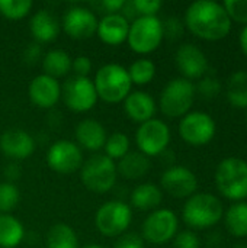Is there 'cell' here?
<instances>
[{
	"instance_id": "obj_1",
	"label": "cell",
	"mask_w": 247,
	"mask_h": 248,
	"mask_svg": "<svg viewBox=\"0 0 247 248\" xmlns=\"http://www.w3.org/2000/svg\"><path fill=\"white\" fill-rule=\"evenodd\" d=\"M183 23L195 36L205 41L224 39L233 26L223 3L213 0H197L191 3L185 12Z\"/></svg>"
},
{
	"instance_id": "obj_2",
	"label": "cell",
	"mask_w": 247,
	"mask_h": 248,
	"mask_svg": "<svg viewBox=\"0 0 247 248\" xmlns=\"http://www.w3.org/2000/svg\"><path fill=\"white\" fill-rule=\"evenodd\" d=\"M224 215L223 202L213 193L201 192L186 199L182 217L194 230H208L217 225Z\"/></svg>"
},
{
	"instance_id": "obj_3",
	"label": "cell",
	"mask_w": 247,
	"mask_h": 248,
	"mask_svg": "<svg viewBox=\"0 0 247 248\" xmlns=\"http://www.w3.org/2000/svg\"><path fill=\"white\" fill-rule=\"evenodd\" d=\"M215 186L224 198L233 202L247 199V161L240 157L223 158L215 170Z\"/></svg>"
},
{
	"instance_id": "obj_4",
	"label": "cell",
	"mask_w": 247,
	"mask_h": 248,
	"mask_svg": "<svg viewBox=\"0 0 247 248\" xmlns=\"http://www.w3.org/2000/svg\"><path fill=\"white\" fill-rule=\"evenodd\" d=\"M95 89L98 97L108 103L124 102V99L131 93L132 81L130 78L128 70L121 64H105L95 76Z\"/></svg>"
},
{
	"instance_id": "obj_5",
	"label": "cell",
	"mask_w": 247,
	"mask_h": 248,
	"mask_svg": "<svg viewBox=\"0 0 247 248\" xmlns=\"http://www.w3.org/2000/svg\"><path fill=\"white\" fill-rule=\"evenodd\" d=\"M195 84L183 77L170 80L160 93L159 106L165 116L175 119L189 113L195 100Z\"/></svg>"
},
{
	"instance_id": "obj_6",
	"label": "cell",
	"mask_w": 247,
	"mask_h": 248,
	"mask_svg": "<svg viewBox=\"0 0 247 248\" xmlns=\"http://www.w3.org/2000/svg\"><path fill=\"white\" fill-rule=\"evenodd\" d=\"M116 163L105 154H96L86 160L80 167V180L86 189L95 193L109 192L116 182Z\"/></svg>"
},
{
	"instance_id": "obj_7",
	"label": "cell",
	"mask_w": 247,
	"mask_h": 248,
	"mask_svg": "<svg viewBox=\"0 0 247 248\" xmlns=\"http://www.w3.org/2000/svg\"><path fill=\"white\" fill-rule=\"evenodd\" d=\"M163 39V25L157 16H140L130 23L127 42L137 54H150L156 51Z\"/></svg>"
},
{
	"instance_id": "obj_8",
	"label": "cell",
	"mask_w": 247,
	"mask_h": 248,
	"mask_svg": "<svg viewBox=\"0 0 247 248\" xmlns=\"http://www.w3.org/2000/svg\"><path fill=\"white\" fill-rule=\"evenodd\" d=\"M131 219L132 211L130 205L121 201H109L98 209L95 225L105 237H119L128 230Z\"/></svg>"
},
{
	"instance_id": "obj_9",
	"label": "cell",
	"mask_w": 247,
	"mask_h": 248,
	"mask_svg": "<svg viewBox=\"0 0 247 248\" xmlns=\"http://www.w3.org/2000/svg\"><path fill=\"white\" fill-rule=\"evenodd\" d=\"M217 132V125L214 118L201 110H194L181 118L179 135L181 138L194 147L207 145L213 141Z\"/></svg>"
},
{
	"instance_id": "obj_10",
	"label": "cell",
	"mask_w": 247,
	"mask_h": 248,
	"mask_svg": "<svg viewBox=\"0 0 247 248\" xmlns=\"http://www.w3.org/2000/svg\"><path fill=\"white\" fill-rule=\"evenodd\" d=\"M170 129L162 119H150L140 124L135 132V142L138 151L147 157H156L165 153L170 144Z\"/></svg>"
},
{
	"instance_id": "obj_11",
	"label": "cell",
	"mask_w": 247,
	"mask_h": 248,
	"mask_svg": "<svg viewBox=\"0 0 247 248\" xmlns=\"http://www.w3.org/2000/svg\"><path fill=\"white\" fill-rule=\"evenodd\" d=\"M179 228V219L170 209H154L143 222V240L160 246L175 238Z\"/></svg>"
},
{
	"instance_id": "obj_12",
	"label": "cell",
	"mask_w": 247,
	"mask_h": 248,
	"mask_svg": "<svg viewBox=\"0 0 247 248\" xmlns=\"http://www.w3.org/2000/svg\"><path fill=\"white\" fill-rule=\"evenodd\" d=\"M61 96L66 106L79 113L93 109L99 99L93 81L89 77L79 76H73L64 83Z\"/></svg>"
},
{
	"instance_id": "obj_13",
	"label": "cell",
	"mask_w": 247,
	"mask_h": 248,
	"mask_svg": "<svg viewBox=\"0 0 247 248\" xmlns=\"http://www.w3.org/2000/svg\"><path fill=\"white\" fill-rule=\"evenodd\" d=\"M47 164L51 170L60 174H71L83 164V154L77 144L60 140L47 151Z\"/></svg>"
},
{
	"instance_id": "obj_14",
	"label": "cell",
	"mask_w": 247,
	"mask_h": 248,
	"mask_svg": "<svg viewBox=\"0 0 247 248\" xmlns=\"http://www.w3.org/2000/svg\"><path fill=\"white\" fill-rule=\"evenodd\" d=\"M162 189L176 199H188L197 193L198 179L192 170L183 166L169 167L160 177Z\"/></svg>"
},
{
	"instance_id": "obj_15",
	"label": "cell",
	"mask_w": 247,
	"mask_h": 248,
	"mask_svg": "<svg viewBox=\"0 0 247 248\" xmlns=\"http://www.w3.org/2000/svg\"><path fill=\"white\" fill-rule=\"evenodd\" d=\"M175 62L183 78L186 80H199L207 76L208 71V58L205 52L195 44L186 42L182 44L175 55Z\"/></svg>"
},
{
	"instance_id": "obj_16",
	"label": "cell",
	"mask_w": 247,
	"mask_h": 248,
	"mask_svg": "<svg viewBox=\"0 0 247 248\" xmlns=\"http://www.w3.org/2000/svg\"><path fill=\"white\" fill-rule=\"evenodd\" d=\"M98 17L87 7H70L63 17V29L73 39H87L98 31Z\"/></svg>"
},
{
	"instance_id": "obj_17",
	"label": "cell",
	"mask_w": 247,
	"mask_h": 248,
	"mask_svg": "<svg viewBox=\"0 0 247 248\" xmlns=\"http://www.w3.org/2000/svg\"><path fill=\"white\" fill-rule=\"evenodd\" d=\"M0 151L12 160H25L35 151V140L23 129H7L0 135Z\"/></svg>"
},
{
	"instance_id": "obj_18",
	"label": "cell",
	"mask_w": 247,
	"mask_h": 248,
	"mask_svg": "<svg viewBox=\"0 0 247 248\" xmlns=\"http://www.w3.org/2000/svg\"><path fill=\"white\" fill-rule=\"evenodd\" d=\"M28 93L35 106L49 109L58 103L61 97V87L57 78H52L47 74H39L32 78Z\"/></svg>"
},
{
	"instance_id": "obj_19",
	"label": "cell",
	"mask_w": 247,
	"mask_h": 248,
	"mask_svg": "<svg viewBox=\"0 0 247 248\" xmlns=\"http://www.w3.org/2000/svg\"><path fill=\"white\" fill-rule=\"evenodd\" d=\"M130 22L121 13H106L98 23L96 33L108 45H119L127 41Z\"/></svg>"
},
{
	"instance_id": "obj_20",
	"label": "cell",
	"mask_w": 247,
	"mask_h": 248,
	"mask_svg": "<svg viewBox=\"0 0 247 248\" xmlns=\"http://www.w3.org/2000/svg\"><path fill=\"white\" fill-rule=\"evenodd\" d=\"M124 110L131 121L144 124L154 118L157 105L148 93L137 90L131 92L124 99Z\"/></svg>"
},
{
	"instance_id": "obj_21",
	"label": "cell",
	"mask_w": 247,
	"mask_h": 248,
	"mask_svg": "<svg viewBox=\"0 0 247 248\" xmlns=\"http://www.w3.org/2000/svg\"><path fill=\"white\" fill-rule=\"evenodd\" d=\"M106 138L105 126L95 119H83L76 126V140L79 145L89 151H98L103 148Z\"/></svg>"
},
{
	"instance_id": "obj_22",
	"label": "cell",
	"mask_w": 247,
	"mask_h": 248,
	"mask_svg": "<svg viewBox=\"0 0 247 248\" xmlns=\"http://www.w3.org/2000/svg\"><path fill=\"white\" fill-rule=\"evenodd\" d=\"M29 29L35 42H51L58 36L60 23L51 12L41 9L31 17Z\"/></svg>"
},
{
	"instance_id": "obj_23",
	"label": "cell",
	"mask_w": 247,
	"mask_h": 248,
	"mask_svg": "<svg viewBox=\"0 0 247 248\" xmlns=\"http://www.w3.org/2000/svg\"><path fill=\"white\" fill-rule=\"evenodd\" d=\"M116 170L125 179L130 180L141 179L150 170V158L140 151H130L127 155H124L119 160Z\"/></svg>"
},
{
	"instance_id": "obj_24",
	"label": "cell",
	"mask_w": 247,
	"mask_h": 248,
	"mask_svg": "<svg viewBox=\"0 0 247 248\" xmlns=\"http://www.w3.org/2000/svg\"><path fill=\"white\" fill-rule=\"evenodd\" d=\"M163 201V193L159 186L154 183H143L138 185L131 193V205L143 212L153 211L159 208Z\"/></svg>"
},
{
	"instance_id": "obj_25",
	"label": "cell",
	"mask_w": 247,
	"mask_h": 248,
	"mask_svg": "<svg viewBox=\"0 0 247 248\" xmlns=\"http://www.w3.org/2000/svg\"><path fill=\"white\" fill-rule=\"evenodd\" d=\"M23 237L25 228L22 222L9 214H0V247L16 248Z\"/></svg>"
},
{
	"instance_id": "obj_26",
	"label": "cell",
	"mask_w": 247,
	"mask_h": 248,
	"mask_svg": "<svg viewBox=\"0 0 247 248\" xmlns=\"http://www.w3.org/2000/svg\"><path fill=\"white\" fill-rule=\"evenodd\" d=\"M227 231L237 238L247 237V202H234L223 215Z\"/></svg>"
},
{
	"instance_id": "obj_27",
	"label": "cell",
	"mask_w": 247,
	"mask_h": 248,
	"mask_svg": "<svg viewBox=\"0 0 247 248\" xmlns=\"http://www.w3.org/2000/svg\"><path fill=\"white\" fill-rule=\"evenodd\" d=\"M229 103L236 109H247V71L239 70L230 76L226 86Z\"/></svg>"
},
{
	"instance_id": "obj_28",
	"label": "cell",
	"mask_w": 247,
	"mask_h": 248,
	"mask_svg": "<svg viewBox=\"0 0 247 248\" xmlns=\"http://www.w3.org/2000/svg\"><path fill=\"white\" fill-rule=\"evenodd\" d=\"M71 57L64 49H51L42 58V70L44 74L58 78L71 70Z\"/></svg>"
},
{
	"instance_id": "obj_29",
	"label": "cell",
	"mask_w": 247,
	"mask_h": 248,
	"mask_svg": "<svg viewBox=\"0 0 247 248\" xmlns=\"http://www.w3.org/2000/svg\"><path fill=\"white\" fill-rule=\"evenodd\" d=\"M45 244L47 248H79V240L70 225L60 222L48 230Z\"/></svg>"
},
{
	"instance_id": "obj_30",
	"label": "cell",
	"mask_w": 247,
	"mask_h": 248,
	"mask_svg": "<svg viewBox=\"0 0 247 248\" xmlns=\"http://www.w3.org/2000/svg\"><path fill=\"white\" fill-rule=\"evenodd\" d=\"M127 70H128L131 81L138 86L148 84L156 76V64L148 58L135 60Z\"/></svg>"
},
{
	"instance_id": "obj_31",
	"label": "cell",
	"mask_w": 247,
	"mask_h": 248,
	"mask_svg": "<svg viewBox=\"0 0 247 248\" xmlns=\"http://www.w3.org/2000/svg\"><path fill=\"white\" fill-rule=\"evenodd\" d=\"M130 138L128 135L122 132H115L106 138L105 142V155L109 157L111 160H121L124 155H127L130 150Z\"/></svg>"
},
{
	"instance_id": "obj_32",
	"label": "cell",
	"mask_w": 247,
	"mask_h": 248,
	"mask_svg": "<svg viewBox=\"0 0 247 248\" xmlns=\"http://www.w3.org/2000/svg\"><path fill=\"white\" fill-rule=\"evenodd\" d=\"M33 3L31 0H0V15L10 20H19L25 17Z\"/></svg>"
},
{
	"instance_id": "obj_33",
	"label": "cell",
	"mask_w": 247,
	"mask_h": 248,
	"mask_svg": "<svg viewBox=\"0 0 247 248\" xmlns=\"http://www.w3.org/2000/svg\"><path fill=\"white\" fill-rule=\"evenodd\" d=\"M19 199H20V193L13 183L10 182L0 183V214L12 212L17 206Z\"/></svg>"
},
{
	"instance_id": "obj_34",
	"label": "cell",
	"mask_w": 247,
	"mask_h": 248,
	"mask_svg": "<svg viewBox=\"0 0 247 248\" xmlns=\"http://www.w3.org/2000/svg\"><path fill=\"white\" fill-rule=\"evenodd\" d=\"M221 83L214 76H204L195 86V92L204 99H214L221 93Z\"/></svg>"
},
{
	"instance_id": "obj_35",
	"label": "cell",
	"mask_w": 247,
	"mask_h": 248,
	"mask_svg": "<svg viewBox=\"0 0 247 248\" xmlns=\"http://www.w3.org/2000/svg\"><path fill=\"white\" fill-rule=\"evenodd\" d=\"M223 6L231 22L247 25V0H226Z\"/></svg>"
},
{
	"instance_id": "obj_36",
	"label": "cell",
	"mask_w": 247,
	"mask_h": 248,
	"mask_svg": "<svg viewBox=\"0 0 247 248\" xmlns=\"http://www.w3.org/2000/svg\"><path fill=\"white\" fill-rule=\"evenodd\" d=\"M163 25V36L167 39H179L183 35V29H185V23L179 19V17H167L165 22H162Z\"/></svg>"
},
{
	"instance_id": "obj_37",
	"label": "cell",
	"mask_w": 247,
	"mask_h": 248,
	"mask_svg": "<svg viewBox=\"0 0 247 248\" xmlns=\"http://www.w3.org/2000/svg\"><path fill=\"white\" fill-rule=\"evenodd\" d=\"M137 16H156L162 9L163 3L160 0H132Z\"/></svg>"
},
{
	"instance_id": "obj_38",
	"label": "cell",
	"mask_w": 247,
	"mask_h": 248,
	"mask_svg": "<svg viewBox=\"0 0 247 248\" xmlns=\"http://www.w3.org/2000/svg\"><path fill=\"white\" fill-rule=\"evenodd\" d=\"M175 248H201V241L194 231H181L173 238Z\"/></svg>"
},
{
	"instance_id": "obj_39",
	"label": "cell",
	"mask_w": 247,
	"mask_h": 248,
	"mask_svg": "<svg viewBox=\"0 0 247 248\" xmlns=\"http://www.w3.org/2000/svg\"><path fill=\"white\" fill-rule=\"evenodd\" d=\"M114 248H144V240L135 232H124L118 237Z\"/></svg>"
},
{
	"instance_id": "obj_40",
	"label": "cell",
	"mask_w": 247,
	"mask_h": 248,
	"mask_svg": "<svg viewBox=\"0 0 247 248\" xmlns=\"http://www.w3.org/2000/svg\"><path fill=\"white\" fill-rule=\"evenodd\" d=\"M71 68L74 71V76L79 77H87L89 73L92 71V61L89 57L86 55H79L74 58V61L71 62Z\"/></svg>"
},
{
	"instance_id": "obj_41",
	"label": "cell",
	"mask_w": 247,
	"mask_h": 248,
	"mask_svg": "<svg viewBox=\"0 0 247 248\" xmlns=\"http://www.w3.org/2000/svg\"><path fill=\"white\" fill-rule=\"evenodd\" d=\"M41 58V46L38 42H32L29 44L25 51H23V60L28 62V64H33L36 62L38 60Z\"/></svg>"
},
{
	"instance_id": "obj_42",
	"label": "cell",
	"mask_w": 247,
	"mask_h": 248,
	"mask_svg": "<svg viewBox=\"0 0 247 248\" xmlns=\"http://www.w3.org/2000/svg\"><path fill=\"white\" fill-rule=\"evenodd\" d=\"M124 0H103L100 3V7L105 9L108 13H119L124 7Z\"/></svg>"
},
{
	"instance_id": "obj_43",
	"label": "cell",
	"mask_w": 247,
	"mask_h": 248,
	"mask_svg": "<svg viewBox=\"0 0 247 248\" xmlns=\"http://www.w3.org/2000/svg\"><path fill=\"white\" fill-rule=\"evenodd\" d=\"M4 176L12 182V180H16L19 176H20V169H19V166L16 164V163H12V164H9L7 167H6V170H4Z\"/></svg>"
},
{
	"instance_id": "obj_44",
	"label": "cell",
	"mask_w": 247,
	"mask_h": 248,
	"mask_svg": "<svg viewBox=\"0 0 247 248\" xmlns=\"http://www.w3.org/2000/svg\"><path fill=\"white\" fill-rule=\"evenodd\" d=\"M239 42H240V48H242L243 54L247 55V25H245V28H243V31L240 33Z\"/></svg>"
},
{
	"instance_id": "obj_45",
	"label": "cell",
	"mask_w": 247,
	"mask_h": 248,
	"mask_svg": "<svg viewBox=\"0 0 247 248\" xmlns=\"http://www.w3.org/2000/svg\"><path fill=\"white\" fill-rule=\"evenodd\" d=\"M83 248H105V247H102V246H98V244H87V246H84Z\"/></svg>"
},
{
	"instance_id": "obj_46",
	"label": "cell",
	"mask_w": 247,
	"mask_h": 248,
	"mask_svg": "<svg viewBox=\"0 0 247 248\" xmlns=\"http://www.w3.org/2000/svg\"><path fill=\"white\" fill-rule=\"evenodd\" d=\"M234 248H247L246 243H243V244H237V246H234Z\"/></svg>"
},
{
	"instance_id": "obj_47",
	"label": "cell",
	"mask_w": 247,
	"mask_h": 248,
	"mask_svg": "<svg viewBox=\"0 0 247 248\" xmlns=\"http://www.w3.org/2000/svg\"><path fill=\"white\" fill-rule=\"evenodd\" d=\"M246 124H247V113H246Z\"/></svg>"
}]
</instances>
